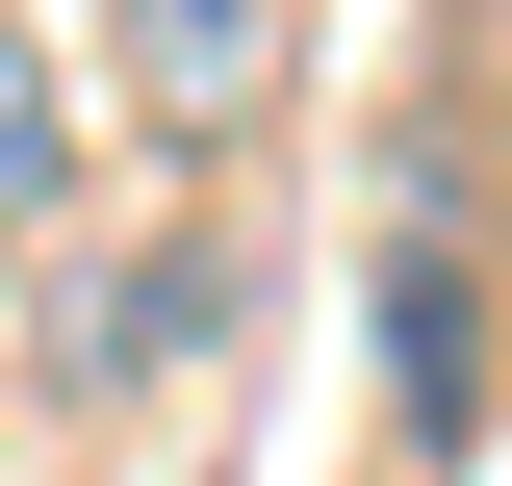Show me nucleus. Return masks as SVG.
Returning <instances> with one entry per match:
<instances>
[{"mask_svg":"<svg viewBox=\"0 0 512 486\" xmlns=\"http://www.w3.org/2000/svg\"><path fill=\"white\" fill-rule=\"evenodd\" d=\"M384 333H410V461H461V435H487V282H461V205H410Z\"/></svg>","mask_w":512,"mask_h":486,"instance_id":"f257e3e1","label":"nucleus"},{"mask_svg":"<svg viewBox=\"0 0 512 486\" xmlns=\"http://www.w3.org/2000/svg\"><path fill=\"white\" fill-rule=\"evenodd\" d=\"M52 205H77V77L0 26V231H52Z\"/></svg>","mask_w":512,"mask_h":486,"instance_id":"f03ea898","label":"nucleus"}]
</instances>
